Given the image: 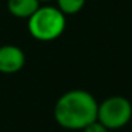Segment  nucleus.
<instances>
[{"label":"nucleus","mask_w":132,"mask_h":132,"mask_svg":"<svg viewBox=\"0 0 132 132\" xmlns=\"http://www.w3.org/2000/svg\"><path fill=\"white\" fill-rule=\"evenodd\" d=\"M98 117V102L85 89H71L63 94L54 105V119L60 126L82 131Z\"/></svg>","instance_id":"f257e3e1"},{"label":"nucleus","mask_w":132,"mask_h":132,"mask_svg":"<svg viewBox=\"0 0 132 132\" xmlns=\"http://www.w3.org/2000/svg\"><path fill=\"white\" fill-rule=\"evenodd\" d=\"M65 14L55 6H40L29 19L27 29L33 38L38 41H53L65 30Z\"/></svg>","instance_id":"f03ea898"},{"label":"nucleus","mask_w":132,"mask_h":132,"mask_svg":"<svg viewBox=\"0 0 132 132\" xmlns=\"http://www.w3.org/2000/svg\"><path fill=\"white\" fill-rule=\"evenodd\" d=\"M132 119V104L128 98L121 95L108 97L98 104L97 121L108 131L121 129Z\"/></svg>","instance_id":"7ed1b4c3"},{"label":"nucleus","mask_w":132,"mask_h":132,"mask_svg":"<svg viewBox=\"0 0 132 132\" xmlns=\"http://www.w3.org/2000/svg\"><path fill=\"white\" fill-rule=\"evenodd\" d=\"M26 63V54L17 46L4 44L0 47V72L14 74L20 71Z\"/></svg>","instance_id":"20e7f679"},{"label":"nucleus","mask_w":132,"mask_h":132,"mask_svg":"<svg viewBox=\"0 0 132 132\" xmlns=\"http://www.w3.org/2000/svg\"><path fill=\"white\" fill-rule=\"evenodd\" d=\"M40 7L38 0H7V10L19 19H30Z\"/></svg>","instance_id":"39448f33"},{"label":"nucleus","mask_w":132,"mask_h":132,"mask_svg":"<svg viewBox=\"0 0 132 132\" xmlns=\"http://www.w3.org/2000/svg\"><path fill=\"white\" fill-rule=\"evenodd\" d=\"M87 0H57V7L65 16H72L81 12Z\"/></svg>","instance_id":"423d86ee"},{"label":"nucleus","mask_w":132,"mask_h":132,"mask_svg":"<svg viewBox=\"0 0 132 132\" xmlns=\"http://www.w3.org/2000/svg\"><path fill=\"white\" fill-rule=\"evenodd\" d=\"M82 132H109V131H108V129H106L101 122L95 121V122L89 123L88 126H85V128L82 129Z\"/></svg>","instance_id":"0eeeda50"},{"label":"nucleus","mask_w":132,"mask_h":132,"mask_svg":"<svg viewBox=\"0 0 132 132\" xmlns=\"http://www.w3.org/2000/svg\"><path fill=\"white\" fill-rule=\"evenodd\" d=\"M40 3H48V2H51V0H38Z\"/></svg>","instance_id":"6e6552de"}]
</instances>
